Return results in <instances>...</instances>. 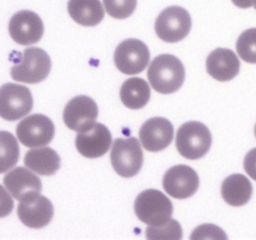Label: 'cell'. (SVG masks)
I'll return each mask as SVG.
<instances>
[{"label":"cell","mask_w":256,"mask_h":240,"mask_svg":"<svg viewBox=\"0 0 256 240\" xmlns=\"http://www.w3.org/2000/svg\"><path fill=\"white\" fill-rule=\"evenodd\" d=\"M148 79L155 92L160 94H172L184 84L185 68L174 55H159L150 62Z\"/></svg>","instance_id":"6da1fadb"},{"label":"cell","mask_w":256,"mask_h":240,"mask_svg":"<svg viewBox=\"0 0 256 240\" xmlns=\"http://www.w3.org/2000/svg\"><path fill=\"white\" fill-rule=\"evenodd\" d=\"M19 62L10 70L14 80L26 84H36L46 79L52 69V60L48 52L40 48H26L19 55Z\"/></svg>","instance_id":"7a4b0ae2"},{"label":"cell","mask_w":256,"mask_h":240,"mask_svg":"<svg viewBox=\"0 0 256 240\" xmlns=\"http://www.w3.org/2000/svg\"><path fill=\"white\" fill-rule=\"evenodd\" d=\"M134 210L142 222L158 226L172 219L174 206L164 192L156 189H149L138 195L134 202Z\"/></svg>","instance_id":"3957f363"},{"label":"cell","mask_w":256,"mask_h":240,"mask_svg":"<svg viewBox=\"0 0 256 240\" xmlns=\"http://www.w3.org/2000/svg\"><path fill=\"white\" fill-rule=\"evenodd\" d=\"M210 146H212V132L202 122H184L178 130L176 149L185 159H200L208 154Z\"/></svg>","instance_id":"277c9868"},{"label":"cell","mask_w":256,"mask_h":240,"mask_svg":"<svg viewBox=\"0 0 256 240\" xmlns=\"http://www.w3.org/2000/svg\"><path fill=\"white\" fill-rule=\"evenodd\" d=\"M112 169L122 178H132L139 174L144 162L142 146L136 138H118L112 142L110 152Z\"/></svg>","instance_id":"5b68a950"},{"label":"cell","mask_w":256,"mask_h":240,"mask_svg":"<svg viewBox=\"0 0 256 240\" xmlns=\"http://www.w3.org/2000/svg\"><path fill=\"white\" fill-rule=\"evenodd\" d=\"M32 109V95L24 85L6 82L0 86V118L14 122L26 116Z\"/></svg>","instance_id":"8992f818"},{"label":"cell","mask_w":256,"mask_h":240,"mask_svg":"<svg viewBox=\"0 0 256 240\" xmlns=\"http://www.w3.org/2000/svg\"><path fill=\"white\" fill-rule=\"evenodd\" d=\"M192 29V18L188 10L180 6H169L162 10L155 22L156 35L166 42H178L185 39Z\"/></svg>","instance_id":"52a82bcc"},{"label":"cell","mask_w":256,"mask_h":240,"mask_svg":"<svg viewBox=\"0 0 256 240\" xmlns=\"http://www.w3.org/2000/svg\"><path fill=\"white\" fill-rule=\"evenodd\" d=\"M54 134V122L50 118L42 114L29 115L16 126L18 140L28 148L45 146L50 144Z\"/></svg>","instance_id":"ba28073f"},{"label":"cell","mask_w":256,"mask_h":240,"mask_svg":"<svg viewBox=\"0 0 256 240\" xmlns=\"http://www.w3.org/2000/svg\"><path fill=\"white\" fill-rule=\"evenodd\" d=\"M149 60V48L138 39L124 40L118 45L114 52V62L122 74H139L146 69Z\"/></svg>","instance_id":"9c48e42d"},{"label":"cell","mask_w":256,"mask_h":240,"mask_svg":"<svg viewBox=\"0 0 256 240\" xmlns=\"http://www.w3.org/2000/svg\"><path fill=\"white\" fill-rule=\"evenodd\" d=\"M162 186L172 198L188 199L199 189V175L188 165H175L164 174Z\"/></svg>","instance_id":"30bf717a"},{"label":"cell","mask_w":256,"mask_h":240,"mask_svg":"<svg viewBox=\"0 0 256 240\" xmlns=\"http://www.w3.org/2000/svg\"><path fill=\"white\" fill-rule=\"evenodd\" d=\"M112 142V132L100 122H94L86 129L78 132L75 139L78 152L89 159H96L106 154Z\"/></svg>","instance_id":"8fae6325"},{"label":"cell","mask_w":256,"mask_h":240,"mask_svg":"<svg viewBox=\"0 0 256 240\" xmlns=\"http://www.w3.org/2000/svg\"><path fill=\"white\" fill-rule=\"evenodd\" d=\"M9 34L20 45H32L44 34V24L39 15L30 10H20L9 22Z\"/></svg>","instance_id":"7c38bea8"},{"label":"cell","mask_w":256,"mask_h":240,"mask_svg":"<svg viewBox=\"0 0 256 240\" xmlns=\"http://www.w3.org/2000/svg\"><path fill=\"white\" fill-rule=\"evenodd\" d=\"M98 114L99 109L96 102L86 95H79L68 102L62 112V119L70 130L82 132L94 124Z\"/></svg>","instance_id":"4fadbf2b"},{"label":"cell","mask_w":256,"mask_h":240,"mask_svg":"<svg viewBox=\"0 0 256 240\" xmlns=\"http://www.w3.org/2000/svg\"><path fill=\"white\" fill-rule=\"evenodd\" d=\"M174 138V126L165 118H152L142 125L139 139L142 146L152 152L166 149Z\"/></svg>","instance_id":"5bb4252c"},{"label":"cell","mask_w":256,"mask_h":240,"mask_svg":"<svg viewBox=\"0 0 256 240\" xmlns=\"http://www.w3.org/2000/svg\"><path fill=\"white\" fill-rule=\"evenodd\" d=\"M4 186L14 199L28 200L36 196L42 192V182L29 168L18 166L10 170L4 176Z\"/></svg>","instance_id":"9a60e30c"},{"label":"cell","mask_w":256,"mask_h":240,"mask_svg":"<svg viewBox=\"0 0 256 240\" xmlns=\"http://www.w3.org/2000/svg\"><path fill=\"white\" fill-rule=\"evenodd\" d=\"M18 216L25 226L42 229L52 220L54 206L48 198L39 194L32 199L20 202L18 206Z\"/></svg>","instance_id":"2e32d148"},{"label":"cell","mask_w":256,"mask_h":240,"mask_svg":"<svg viewBox=\"0 0 256 240\" xmlns=\"http://www.w3.org/2000/svg\"><path fill=\"white\" fill-rule=\"evenodd\" d=\"M206 70L215 80L229 82L239 74L240 60L232 50L219 48L212 50L208 56Z\"/></svg>","instance_id":"e0dca14e"},{"label":"cell","mask_w":256,"mask_h":240,"mask_svg":"<svg viewBox=\"0 0 256 240\" xmlns=\"http://www.w3.org/2000/svg\"><path fill=\"white\" fill-rule=\"evenodd\" d=\"M25 166L42 176L54 175L60 168V156L52 148H32L24 156Z\"/></svg>","instance_id":"ac0fdd59"},{"label":"cell","mask_w":256,"mask_h":240,"mask_svg":"<svg viewBox=\"0 0 256 240\" xmlns=\"http://www.w3.org/2000/svg\"><path fill=\"white\" fill-rule=\"evenodd\" d=\"M252 195V185L242 174L229 175L222 184V196L232 206H242Z\"/></svg>","instance_id":"d6986e66"},{"label":"cell","mask_w":256,"mask_h":240,"mask_svg":"<svg viewBox=\"0 0 256 240\" xmlns=\"http://www.w3.org/2000/svg\"><path fill=\"white\" fill-rule=\"evenodd\" d=\"M68 12L82 26H95L104 19L105 9L100 0H69Z\"/></svg>","instance_id":"ffe728a7"},{"label":"cell","mask_w":256,"mask_h":240,"mask_svg":"<svg viewBox=\"0 0 256 240\" xmlns=\"http://www.w3.org/2000/svg\"><path fill=\"white\" fill-rule=\"evenodd\" d=\"M120 99L122 104L132 110H139L149 102L150 86L142 78H130L120 88Z\"/></svg>","instance_id":"44dd1931"},{"label":"cell","mask_w":256,"mask_h":240,"mask_svg":"<svg viewBox=\"0 0 256 240\" xmlns=\"http://www.w3.org/2000/svg\"><path fill=\"white\" fill-rule=\"evenodd\" d=\"M20 149L18 140L9 132H0V174L12 169L19 160Z\"/></svg>","instance_id":"7402d4cb"},{"label":"cell","mask_w":256,"mask_h":240,"mask_svg":"<svg viewBox=\"0 0 256 240\" xmlns=\"http://www.w3.org/2000/svg\"><path fill=\"white\" fill-rule=\"evenodd\" d=\"M236 50L244 62L256 64V28L242 32L236 42Z\"/></svg>","instance_id":"603a6c76"},{"label":"cell","mask_w":256,"mask_h":240,"mask_svg":"<svg viewBox=\"0 0 256 240\" xmlns=\"http://www.w3.org/2000/svg\"><path fill=\"white\" fill-rule=\"evenodd\" d=\"M146 238L149 239H182V225L175 219H170L165 224L158 225V226L148 225Z\"/></svg>","instance_id":"cb8c5ba5"},{"label":"cell","mask_w":256,"mask_h":240,"mask_svg":"<svg viewBox=\"0 0 256 240\" xmlns=\"http://www.w3.org/2000/svg\"><path fill=\"white\" fill-rule=\"evenodd\" d=\"M105 12L115 19H126L136 9V0H102Z\"/></svg>","instance_id":"d4e9b609"},{"label":"cell","mask_w":256,"mask_h":240,"mask_svg":"<svg viewBox=\"0 0 256 240\" xmlns=\"http://www.w3.org/2000/svg\"><path fill=\"white\" fill-rule=\"evenodd\" d=\"M192 239H226V234L222 232L220 228L212 224H204L200 225L195 229V232L192 234Z\"/></svg>","instance_id":"484cf974"},{"label":"cell","mask_w":256,"mask_h":240,"mask_svg":"<svg viewBox=\"0 0 256 240\" xmlns=\"http://www.w3.org/2000/svg\"><path fill=\"white\" fill-rule=\"evenodd\" d=\"M14 209V200L6 188L0 185V218H5L12 214Z\"/></svg>","instance_id":"4316f807"},{"label":"cell","mask_w":256,"mask_h":240,"mask_svg":"<svg viewBox=\"0 0 256 240\" xmlns=\"http://www.w3.org/2000/svg\"><path fill=\"white\" fill-rule=\"evenodd\" d=\"M244 169L252 179L256 180V148L250 150L245 156Z\"/></svg>","instance_id":"83f0119b"},{"label":"cell","mask_w":256,"mask_h":240,"mask_svg":"<svg viewBox=\"0 0 256 240\" xmlns=\"http://www.w3.org/2000/svg\"><path fill=\"white\" fill-rule=\"evenodd\" d=\"M234 2V5H236L238 8H242V9H249L250 6L254 5V0H232Z\"/></svg>","instance_id":"f1b7e54d"},{"label":"cell","mask_w":256,"mask_h":240,"mask_svg":"<svg viewBox=\"0 0 256 240\" xmlns=\"http://www.w3.org/2000/svg\"><path fill=\"white\" fill-rule=\"evenodd\" d=\"M254 6H255V9H256V0H254Z\"/></svg>","instance_id":"f546056e"},{"label":"cell","mask_w":256,"mask_h":240,"mask_svg":"<svg viewBox=\"0 0 256 240\" xmlns=\"http://www.w3.org/2000/svg\"><path fill=\"white\" fill-rule=\"evenodd\" d=\"M255 136H256V124H255Z\"/></svg>","instance_id":"4dcf8cb0"}]
</instances>
